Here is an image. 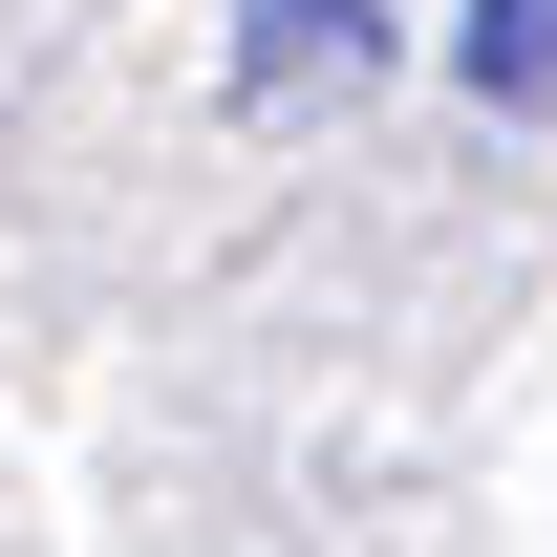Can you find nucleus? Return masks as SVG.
Wrapping results in <instances>:
<instances>
[{
    "label": "nucleus",
    "mask_w": 557,
    "mask_h": 557,
    "mask_svg": "<svg viewBox=\"0 0 557 557\" xmlns=\"http://www.w3.org/2000/svg\"><path fill=\"white\" fill-rule=\"evenodd\" d=\"M300 65L364 86V65H386V22H364V0H258V86H300Z\"/></svg>",
    "instance_id": "obj_2"
},
{
    "label": "nucleus",
    "mask_w": 557,
    "mask_h": 557,
    "mask_svg": "<svg viewBox=\"0 0 557 557\" xmlns=\"http://www.w3.org/2000/svg\"><path fill=\"white\" fill-rule=\"evenodd\" d=\"M450 65H472V108H557V0H472Z\"/></svg>",
    "instance_id": "obj_1"
}]
</instances>
